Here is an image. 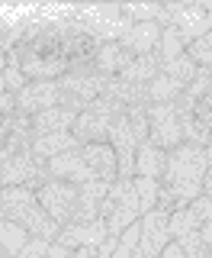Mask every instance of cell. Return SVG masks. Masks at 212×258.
Masks as SVG:
<instances>
[{
    "instance_id": "obj_1",
    "label": "cell",
    "mask_w": 212,
    "mask_h": 258,
    "mask_svg": "<svg viewBox=\"0 0 212 258\" xmlns=\"http://www.w3.org/2000/svg\"><path fill=\"white\" fill-rule=\"evenodd\" d=\"M206 152L196 142H180L177 149L167 152L164 177H161V197L158 207L174 213V210L190 207L202 194V177H206Z\"/></svg>"
},
{
    "instance_id": "obj_31",
    "label": "cell",
    "mask_w": 212,
    "mask_h": 258,
    "mask_svg": "<svg viewBox=\"0 0 212 258\" xmlns=\"http://www.w3.org/2000/svg\"><path fill=\"white\" fill-rule=\"evenodd\" d=\"M74 258H100V255H96V245H80L74 248Z\"/></svg>"
},
{
    "instance_id": "obj_29",
    "label": "cell",
    "mask_w": 212,
    "mask_h": 258,
    "mask_svg": "<svg viewBox=\"0 0 212 258\" xmlns=\"http://www.w3.org/2000/svg\"><path fill=\"white\" fill-rule=\"evenodd\" d=\"M161 258H186V252H183V245H180V242H174V239H170L167 245L161 248Z\"/></svg>"
},
{
    "instance_id": "obj_26",
    "label": "cell",
    "mask_w": 212,
    "mask_h": 258,
    "mask_svg": "<svg viewBox=\"0 0 212 258\" xmlns=\"http://www.w3.org/2000/svg\"><path fill=\"white\" fill-rule=\"evenodd\" d=\"M48 245L52 242L48 239H39V236H29V242L20 248V255L16 258H45V252H48Z\"/></svg>"
},
{
    "instance_id": "obj_25",
    "label": "cell",
    "mask_w": 212,
    "mask_h": 258,
    "mask_svg": "<svg viewBox=\"0 0 212 258\" xmlns=\"http://www.w3.org/2000/svg\"><path fill=\"white\" fill-rule=\"evenodd\" d=\"M186 210L196 216V223H199V226H202V223H212V197H206V194H199V197L193 200V204L186 207Z\"/></svg>"
},
{
    "instance_id": "obj_18",
    "label": "cell",
    "mask_w": 212,
    "mask_h": 258,
    "mask_svg": "<svg viewBox=\"0 0 212 258\" xmlns=\"http://www.w3.org/2000/svg\"><path fill=\"white\" fill-rule=\"evenodd\" d=\"M158 71H161V58L151 52V55H138V58H132L116 78L129 81V84H148L151 78H158Z\"/></svg>"
},
{
    "instance_id": "obj_3",
    "label": "cell",
    "mask_w": 212,
    "mask_h": 258,
    "mask_svg": "<svg viewBox=\"0 0 212 258\" xmlns=\"http://www.w3.org/2000/svg\"><path fill=\"white\" fill-rule=\"evenodd\" d=\"M100 220H106V232L110 236H122L132 223L142 220V204H138V190L132 181H116L100 204Z\"/></svg>"
},
{
    "instance_id": "obj_16",
    "label": "cell",
    "mask_w": 212,
    "mask_h": 258,
    "mask_svg": "<svg viewBox=\"0 0 212 258\" xmlns=\"http://www.w3.org/2000/svg\"><path fill=\"white\" fill-rule=\"evenodd\" d=\"M129 61H132V55H129L119 42H100L93 48V68L100 71V75H106V78H116Z\"/></svg>"
},
{
    "instance_id": "obj_13",
    "label": "cell",
    "mask_w": 212,
    "mask_h": 258,
    "mask_svg": "<svg viewBox=\"0 0 212 258\" xmlns=\"http://www.w3.org/2000/svg\"><path fill=\"white\" fill-rule=\"evenodd\" d=\"M106 236H110V232H106V220H93V223L61 226V232H58L55 242H61V245H68V248H80V245H100Z\"/></svg>"
},
{
    "instance_id": "obj_9",
    "label": "cell",
    "mask_w": 212,
    "mask_h": 258,
    "mask_svg": "<svg viewBox=\"0 0 212 258\" xmlns=\"http://www.w3.org/2000/svg\"><path fill=\"white\" fill-rule=\"evenodd\" d=\"M45 171L52 181H71V184H84V181H96L93 171L87 168L84 155H80V149L74 152H61V155L48 158L45 161Z\"/></svg>"
},
{
    "instance_id": "obj_8",
    "label": "cell",
    "mask_w": 212,
    "mask_h": 258,
    "mask_svg": "<svg viewBox=\"0 0 212 258\" xmlns=\"http://www.w3.org/2000/svg\"><path fill=\"white\" fill-rule=\"evenodd\" d=\"M164 13H167V26H174L180 32V39L186 45L209 32V16H206L202 4H170V7H164Z\"/></svg>"
},
{
    "instance_id": "obj_28",
    "label": "cell",
    "mask_w": 212,
    "mask_h": 258,
    "mask_svg": "<svg viewBox=\"0 0 212 258\" xmlns=\"http://www.w3.org/2000/svg\"><path fill=\"white\" fill-rule=\"evenodd\" d=\"M45 258H74V248L61 245V242H52V245H48V252H45Z\"/></svg>"
},
{
    "instance_id": "obj_4",
    "label": "cell",
    "mask_w": 212,
    "mask_h": 258,
    "mask_svg": "<svg viewBox=\"0 0 212 258\" xmlns=\"http://www.w3.org/2000/svg\"><path fill=\"white\" fill-rule=\"evenodd\" d=\"M119 113H126V107L116 103L113 97L100 94L93 103H87V107L77 113L71 133H74V139L80 145H87V142H110V129H113Z\"/></svg>"
},
{
    "instance_id": "obj_21",
    "label": "cell",
    "mask_w": 212,
    "mask_h": 258,
    "mask_svg": "<svg viewBox=\"0 0 212 258\" xmlns=\"http://www.w3.org/2000/svg\"><path fill=\"white\" fill-rule=\"evenodd\" d=\"M196 61H193L190 58V55H180V58H170V61H161V75H167L170 81H177V84H180L183 87V91H186V84H190V81L193 78H196Z\"/></svg>"
},
{
    "instance_id": "obj_12",
    "label": "cell",
    "mask_w": 212,
    "mask_h": 258,
    "mask_svg": "<svg viewBox=\"0 0 212 258\" xmlns=\"http://www.w3.org/2000/svg\"><path fill=\"white\" fill-rule=\"evenodd\" d=\"M110 187L113 184H106V181L77 184V210H74V216H71V223H93V220H100V204L106 200Z\"/></svg>"
},
{
    "instance_id": "obj_30",
    "label": "cell",
    "mask_w": 212,
    "mask_h": 258,
    "mask_svg": "<svg viewBox=\"0 0 212 258\" xmlns=\"http://www.w3.org/2000/svg\"><path fill=\"white\" fill-rule=\"evenodd\" d=\"M199 239H202V245L212 252V223H202L199 226Z\"/></svg>"
},
{
    "instance_id": "obj_27",
    "label": "cell",
    "mask_w": 212,
    "mask_h": 258,
    "mask_svg": "<svg viewBox=\"0 0 212 258\" xmlns=\"http://www.w3.org/2000/svg\"><path fill=\"white\" fill-rule=\"evenodd\" d=\"M116 245H119V239H116V236H106V239L100 242V245H96V255H100V258H113Z\"/></svg>"
},
{
    "instance_id": "obj_2",
    "label": "cell",
    "mask_w": 212,
    "mask_h": 258,
    "mask_svg": "<svg viewBox=\"0 0 212 258\" xmlns=\"http://www.w3.org/2000/svg\"><path fill=\"white\" fill-rule=\"evenodd\" d=\"M0 216L20 223L29 236H39L48 242H55L61 232V226L39 207L36 190L26 187V184H20V187H0Z\"/></svg>"
},
{
    "instance_id": "obj_32",
    "label": "cell",
    "mask_w": 212,
    "mask_h": 258,
    "mask_svg": "<svg viewBox=\"0 0 212 258\" xmlns=\"http://www.w3.org/2000/svg\"><path fill=\"white\" fill-rule=\"evenodd\" d=\"M7 91V81H4V71H0V94Z\"/></svg>"
},
{
    "instance_id": "obj_24",
    "label": "cell",
    "mask_w": 212,
    "mask_h": 258,
    "mask_svg": "<svg viewBox=\"0 0 212 258\" xmlns=\"http://www.w3.org/2000/svg\"><path fill=\"white\" fill-rule=\"evenodd\" d=\"M186 55L196 61V68H206L212 75V32H206L202 39H196V42L186 45Z\"/></svg>"
},
{
    "instance_id": "obj_11",
    "label": "cell",
    "mask_w": 212,
    "mask_h": 258,
    "mask_svg": "<svg viewBox=\"0 0 212 258\" xmlns=\"http://www.w3.org/2000/svg\"><path fill=\"white\" fill-rule=\"evenodd\" d=\"M161 32H164L161 23H132V26L119 36V45L126 48L132 58H138V55H151L154 48H158V42H161Z\"/></svg>"
},
{
    "instance_id": "obj_33",
    "label": "cell",
    "mask_w": 212,
    "mask_h": 258,
    "mask_svg": "<svg viewBox=\"0 0 212 258\" xmlns=\"http://www.w3.org/2000/svg\"><path fill=\"white\" fill-rule=\"evenodd\" d=\"M0 258H7V255H4V248H0Z\"/></svg>"
},
{
    "instance_id": "obj_10",
    "label": "cell",
    "mask_w": 212,
    "mask_h": 258,
    "mask_svg": "<svg viewBox=\"0 0 212 258\" xmlns=\"http://www.w3.org/2000/svg\"><path fill=\"white\" fill-rule=\"evenodd\" d=\"M80 155H84L87 168L93 171L96 181H106V184L119 181V161L110 142H87V145H80Z\"/></svg>"
},
{
    "instance_id": "obj_14",
    "label": "cell",
    "mask_w": 212,
    "mask_h": 258,
    "mask_svg": "<svg viewBox=\"0 0 212 258\" xmlns=\"http://www.w3.org/2000/svg\"><path fill=\"white\" fill-rule=\"evenodd\" d=\"M77 119V110L71 107H52V110H42L32 116V139L39 136H52V133H71Z\"/></svg>"
},
{
    "instance_id": "obj_20",
    "label": "cell",
    "mask_w": 212,
    "mask_h": 258,
    "mask_svg": "<svg viewBox=\"0 0 212 258\" xmlns=\"http://www.w3.org/2000/svg\"><path fill=\"white\" fill-rule=\"evenodd\" d=\"M180 94H183V87L177 81H170L167 75H161V71H158V78L148 81V103H177Z\"/></svg>"
},
{
    "instance_id": "obj_7",
    "label": "cell",
    "mask_w": 212,
    "mask_h": 258,
    "mask_svg": "<svg viewBox=\"0 0 212 258\" xmlns=\"http://www.w3.org/2000/svg\"><path fill=\"white\" fill-rule=\"evenodd\" d=\"M64 107V94L58 87V81H29L20 94H16V113L20 116H36L42 110Z\"/></svg>"
},
{
    "instance_id": "obj_5",
    "label": "cell",
    "mask_w": 212,
    "mask_h": 258,
    "mask_svg": "<svg viewBox=\"0 0 212 258\" xmlns=\"http://www.w3.org/2000/svg\"><path fill=\"white\" fill-rule=\"evenodd\" d=\"M36 200L58 226H68L77 210V184L71 181H45L36 187Z\"/></svg>"
},
{
    "instance_id": "obj_15",
    "label": "cell",
    "mask_w": 212,
    "mask_h": 258,
    "mask_svg": "<svg viewBox=\"0 0 212 258\" xmlns=\"http://www.w3.org/2000/svg\"><path fill=\"white\" fill-rule=\"evenodd\" d=\"M164 165H167V152L158 149L151 139H145L135 152V177H154L161 181L164 177Z\"/></svg>"
},
{
    "instance_id": "obj_19",
    "label": "cell",
    "mask_w": 212,
    "mask_h": 258,
    "mask_svg": "<svg viewBox=\"0 0 212 258\" xmlns=\"http://www.w3.org/2000/svg\"><path fill=\"white\" fill-rule=\"evenodd\" d=\"M29 242V232L23 229L20 223H13V220H4L0 216V248H4V255L7 258H16L20 255V248Z\"/></svg>"
},
{
    "instance_id": "obj_6",
    "label": "cell",
    "mask_w": 212,
    "mask_h": 258,
    "mask_svg": "<svg viewBox=\"0 0 212 258\" xmlns=\"http://www.w3.org/2000/svg\"><path fill=\"white\" fill-rule=\"evenodd\" d=\"M148 139L164 152L177 149L183 142V126H180L177 103H148Z\"/></svg>"
},
{
    "instance_id": "obj_23",
    "label": "cell",
    "mask_w": 212,
    "mask_h": 258,
    "mask_svg": "<svg viewBox=\"0 0 212 258\" xmlns=\"http://www.w3.org/2000/svg\"><path fill=\"white\" fill-rule=\"evenodd\" d=\"M135 190H138V204H142V216L151 213L154 207H158V197H161V181H154V177H132Z\"/></svg>"
},
{
    "instance_id": "obj_17",
    "label": "cell",
    "mask_w": 212,
    "mask_h": 258,
    "mask_svg": "<svg viewBox=\"0 0 212 258\" xmlns=\"http://www.w3.org/2000/svg\"><path fill=\"white\" fill-rule=\"evenodd\" d=\"M80 149V142L74 139V133H52V136H39V139H32V155L36 161H45L61 155V152H74Z\"/></svg>"
},
{
    "instance_id": "obj_22",
    "label": "cell",
    "mask_w": 212,
    "mask_h": 258,
    "mask_svg": "<svg viewBox=\"0 0 212 258\" xmlns=\"http://www.w3.org/2000/svg\"><path fill=\"white\" fill-rule=\"evenodd\" d=\"M183 52H186V42L180 39V32H177L174 26H164V32H161V42H158V48H154V55H158L161 61H170V58H180Z\"/></svg>"
}]
</instances>
